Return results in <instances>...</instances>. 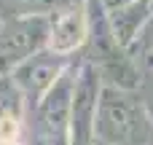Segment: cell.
I'll return each mask as SVG.
<instances>
[{"label": "cell", "instance_id": "cell-1", "mask_svg": "<svg viewBox=\"0 0 153 145\" xmlns=\"http://www.w3.org/2000/svg\"><path fill=\"white\" fill-rule=\"evenodd\" d=\"M83 59L97 67L105 86L134 91L143 83V70L132 59V54L116 40L102 0H89V40L83 48Z\"/></svg>", "mask_w": 153, "mask_h": 145}, {"label": "cell", "instance_id": "cell-2", "mask_svg": "<svg viewBox=\"0 0 153 145\" xmlns=\"http://www.w3.org/2000/svg\"><path fill=\"white\" fill-rule=\"evenodd\" d=\"M97 143L153 145V113L134 91L102 86L97 108Z\"/></svg>", "mask_w": 153, "mask_h": 145}, {"label": "cell", "instance_id": "cell-3", "mask_svg": "<svg viewBox=\"0 0 153 145\" xmlns=\"http://www.w3.org/2000/svg\"><path fill=\"white\" fill-rule=\"evenodd\" d=\"M83 67V54L67 67V73L54 83V89L27 113L30 116V140L32 145H67L70 143V110Z\"/></svg>", "mask_w": 153, "mask_h": 145}, {"label": "cell", "instance_id": "cell-4", "mask_svg": "<svg viewBox=\"0 0 153 145\" xmlns=\"http://www.w3.org/2000/svg\"><path fill=\"white\" fill-rule=\"evenodd\" d=\"M51 19L46 16H8L0 35V75H11L22 62L48 48Z\"/></svg>", "mask_w": 153, "mask_h": 145}, {"label": "cell", "instance_id": "cell-5", "mask_svg": "<svg viewBox=\"0 0 153 145\" xmlns=\"http://www.w3.org/2000/svg\"><path fill=\"white\" fill-rule=\"evenodd\" d=\"M102 75L83 59L78 73L73 110H70V143L67 145H97V108L102 94Z\"/></svg>", "mask_w": 153, "mask_h": 145}, {"label": "cell", "instance_id": "cell-6", "mask_svg": "<svg viewBox=\"0 0 153 145\" xmlns=\"http://www.w3.org/2000/svg\"><path fill=\"white\" fill-rule=\"evenodd\" d=\"M78 57H62V54H54V51L43 48V51H38L35 57H30L27 62H22L11 73V78L16 81V86L22 89V94L27 100V113L54 89V83L67 73V67Z\"/></svg>", "mask_w": 153, "mask_h": 145}, {"label": "cell", "instance_id": "cell-7", "mask_svg": "<svg viewBox=\"0 0 153 145\" xmlns=\"http://www.w3.org/2000/svg\"><path fill=\"white\" fill-rule=\"evenodd\" d=\"M86 40H89V0H83L51 19L48 51L62 54V57H78V54H83Z\"/></svg>", "mask_w": 153, "mask_h": 145}, {"label": "cell", "instance_id": "cell-8", "mask_svg": "<svg viewBox=\"0 0 153 145\" xmlns=\"http://www.w3.org/2000/svg\"><path fill=\"white\" fill-rule=\"evenodd\" d=\"M108 13V24L116 35V40L129 51L137 40V35L145 30V24L153 19V0H134L129 5L105 11Z\"/></svg>", "mask_w": 153, "mask_h": 145}, {"label": "cell", "instance_id": "cell-9", "mask_svg": "<svg viewBox=\"0 0 153 145\" xmlns=\"http://www.w3.org/2000/svg\"><path fill=\"white\" fill-rule=\"evenodd\" d=\"M83 0H3V16H46L54 19L62 11L78 5Z\"/></svg>", "mask_w": 153, "mask_h": 145}, {"label": "cell", "instance_id": "cell-10", "mask_svg": "<svg viewBox=\"0 0 153 145\" xmlns=\"http://www.w3.org/2000/svg\"><path fill=\"white\" fill-rule=\"evenodd\" d=\"M0 118L27 121V100L11 75H0Z\"/></svg>", "mask_w": 153, "mask_h": 145}, {"label": "cell", "instance_id": "cell-11", "mask_svg": "<svg viewBox=\"0 0 153 145\" xmlns=\"http://www.w3.org/2000/svg\"><path fill=\"white\" fill-rule=\"evenodd\" d=\"M129 3H134V0H102L105 11H113V8H121V5H129Z\"/></svg>", "mask_w": 153, "mask_h": 145}, {"label": "cell", "instance_id": "cell-12", "mask_svg": "<svg viewBox=\"0 0 153 145\" xmlns=\"http://www.w3.org/2000/svg\"><path fill=\"white\" fill-rule=\"evenodd\" d=\"M145 65H148V67H151V70H153V51H151V54H148V57H145Z\"/></svg>", "mask_w": 153, "mask_h": 145}, {"label": "cell", "instance_id": "cell-13", "mask_svg": "<svg viewBox=\"0 0 153 145\" xmlns=\"http://www.w3.org/2000/svg\"><path fill=\"white\" fill-rule=\"evenodd\" d=\"M3 27H5V16L0 13V35H3Z\"/></svg>", "mask_w": 153, "mask_h": 145}, {"label": "cell", "instance_id": "cell-14", "mask_svg": "<svg viewBox=\"0 0 153 145\" xmlns=\"http://www.w3.org/2000/svg\"><path fill=\"white\" fill-rule=\"evenodd\" d=\"M0 13H3V0H0Z\"/></svg>", "mask_w": 153, "mask_h": 145}, {"label": "cell", "instance_id": "cell-15", "mask_svg": "<svg viewBox=\"0 0 153 145\" xmlns=\"http://www.w3.org/2000/svg\"><path fill=\"white\" fill-rule=\"evenodd\" d=\"M13 145H22V143H13Z\"/></svg>", "mask_w": 153, "mask_h": 145}]
</instances>
